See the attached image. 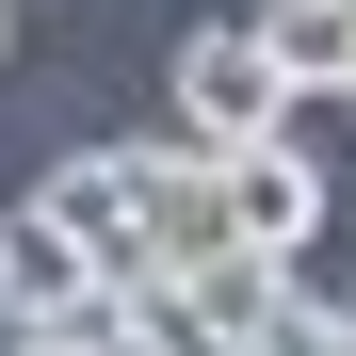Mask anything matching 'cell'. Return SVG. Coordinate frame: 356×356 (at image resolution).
Returning a JSON list of instances; mask_svg holds the SVG:
<instances>
[{
	"label": "cell",
	"instance_id": "obj_3",
	"mask_svg": "<svg viewBox=\"0 0 356 356\" xmlns=\"http://www.w3.org/2000/svg\"><path fill=\"white\" fill-rule=\"evenodd\" d=\"M227 227H243L259 259H291V243H324V162L291 146V130H259V146H227Z\"/></svg>",
	"mask_w": 356,
	"mask_h": 356
},
{
	"label": "cell",
	"instance_id": "obj_10",
	"mask_svg": "<svg viewBox=\"0 0 356 356\" xmlns=\"http://www.w3.org/2000/svg\"><path fill=\"white\" fill-rule=\"evenodd\" d=\"M340 356H356V340H340Z\"/></svg>",
	"mask_w": 356,
	"mask_h": 356
},
{
	"label": "cell",
	"instance_id": "obj_7",
	"mask_svg": "<svg viewBox=\"0 0 356 356\" xmlns=\"http://www.w3.org/2000/svg\"><path fill=\"white\" fill-rule=\"evenodd\" d=\"M0 356H130V308H81V324H0Z\"/></svg>",
	"mask_w": 356,
	"mask_h": 356
},
{
	"label": "cell",
	"instance_id": "obj_5",
	"mask_svg": "<svg viewBox=\"0 0 356 356\" xmlns=\"http://www.w3.org/2000/svg\"><path fill=\"white\" fill-rule=\"evenodd\" d=\"M275 275H291V356H340L356 340V243L324 227V243H291Z\"/></svg>",
	"mask_w": 356,
	"mask_h": 356
},
{
	"label": "cell",
	"instance_id": "obj_2",
	"mask_svg": "<svg viewBox=\"0 0 356 356\" xmlns=\"http://www.w3.org/2000/svg\"><path fill=\"white\" fill-rule=\"evenodd\" d=\"M81 308H113L97 243H81L49 195H17V211H0V324H81Z\"/></svg>",
	"mask_w": 356,
	"mask_h": 356
},
{
	"label": "cell",
	"instance_id": "obj_4",
	"mask_svg": "<svg viewBox=\"0 0 356 356\" xmlns=\"http://www.w3.org/2000/svg\"><path fill=\"white\" fill-rule=\"evenodd\" d=\"M178 308H195V324H227L243 356H291V275H275L259 243H227V259H195V275H178Z\"/></svg>",
	"mask_w": 356,
	"mask_h": 356
},
{
	"label": "cell",
	"instance_id": "obj_6",
	"mask_svg": "<svg viewBox=\"0 0 356 356\" xmlns=\"http://www.w3.org/2000/svg\"><path fill=\"white\" fill-rule=\"evenodd\" d=\"M259 33H275V65L308 81V97L356 81V0H259Z\"/></svg>",
	"mask_w": 356,
	"mask_h": 356
},
{
	"label": "cell",
	"instance_id": "obj_8",
	"mask_svg": "<svg viewBox=\"0 0 356 356\" xmlns=\"http://www.w3.org/2000/svg\"><path fill=\"white\" fill-rule=\"evenodd\" d=\"M0 49H17V0H0Z\"/></svg>",
	"mask_w": 356,
	"mask_h": 356
},
{
	"label": "cell",
	"instance_id": "obj_9",
	"mask_svg": "<svg viewBox=\"0 0 356 356\" xmlns=\"http://www.w3.org/2000/svg\"><path fill=\"white\" fill-rule=\"evenodd\" d=\"M340 97H356V81H340Z\"/></svg>",
	"mask_w": 356,
	"mask_h": 356
},
{
	"label": "cell",
	"instance_id": "obj_1",
	"mask_svg": "<svg viewBox=\"0 0 356 356\" xmlns=\"http://www.w3.org/2000/svg\"><path fill=\"white\" fill-rule=\"evenodd\" d=\"M291 97H308V81L275 65V33H259V17L178 33V130H195V146H259V130H291Z\"/></svg>",
	"mask_w": 356,
	"mask_h": 356
}]
</instances>
